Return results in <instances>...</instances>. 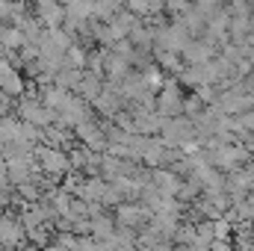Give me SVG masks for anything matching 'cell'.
Returning a JSON list of instances; mask_svg holds the SVG:
<instances>
[{"mask_svg": "<svg viewBox=\"0 0 254 251\" xmlns=\"http://www.w3.org/2000/svg\"><path fill=\"white\" fill-rule=\"evenodd\" d=\"M77 133H80V139H83L89 148H95V151H98V148H104V136H101V130H98L95 125L80 122V125H77Z\"/></svg>", "mask_w": 254, "mask_h": 251, "instance_id": "cell-5", "label": "cell"}, {"mask_svg": "<svg viewBox=\"0 0 254 251\" xmlns=\"http://www.w3.org/2000/svg\"><path fill=\"white\" fill-rule=\"evenodd\" d=\"M92 12L110 21V18H116V12H119V3H116V0H95V3H92Z\"/></svg>", "mask_w": 254, "mask_h": 251, "instance_id": "cell-7", "label": "cell"}, {"mask_svg": "<svg viewBox=\"0 0 254 251\" xmlns=\"http://www.w3.org/2000/svg\"><path fill=\"white\" fill-rule=\"evenodd\" d=\"M36 9H39V18H42L48 27H60L65 21V9L60 3H54V0H39Z\"/></svg>", "mask_w": 254, "mask_h": 251, "instance_id": "cell-2", "label": "cell"}, {"mask_svg": "<svg viewBox=\"0 0 254 251\" xmlns=\"http://www.w3.org/2000/svg\"><path fill=\"white\" fill-rule=\"evenodd\" d=\"M145 219H148V213L139 210V207H133V204H122L119 207V225L122 228H139Z\"/></svg>", "mask_w": 254, "mask_h": 251, "instance_id": "cell-3", "label": "cell"}, {"mask_svg": "<svg viewBox=\"0 0 254 251\" xmlns=\"http://www.w3.org/2000/svg\"><path fill=\"white\" fill-rule=\"evenodd\" d=\"M92 234L98 240H110L116 234V222L110 216H92Z\"/></svg>", "mask_w": 254, "mask_h": 251, "instance_id": "cell-6", "label": "cell"}, {"mask_svg": "<svg viewBox=\"0 0 254 251\" xmlns=\"http://www.w3.org/2000/svg\"><path fill=\"white\" fill-rule=\"evenodd\" d=\"M21 116H24L27 122H33V125H51V122H54V110L45 107V104H36V101H24Z\"/></svg>", "mask_w": 254, "mask_h": 251, "instance_id": "cell-1", "label": "cell"}, {"mask_svg": "<svg viewBox=\"0 0 254 251\" xmlns=\"http://www.w3.org/2000/svg\"><path fill=\"white\" fill-rule=\"evenodd\" d=\"M42 169L48 175H63L65 169H68V160L60 151H42Z\"/></svg>", "mask_w": 254, "mask_h": 251, "instance_id": "cell-4", "label": "cell"}]
</instances>
